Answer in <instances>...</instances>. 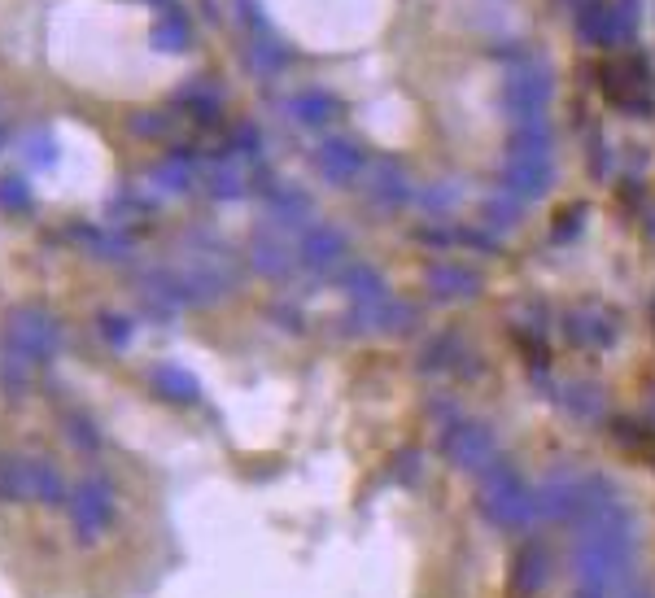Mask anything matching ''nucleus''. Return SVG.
I'll return each mask as SVG.
<instances>
[{"label": "nucleus", "instance_id": "obj_1", "mask_svg": "<svg viewBox=\"0 0 655 598\" xmlns=\"http://www.w3.org/2000/svg\"><path fill=\"white\" fill-rule=\"evenodd\" d=\"M476 511L481 520L498 533H511V537H529L533 529L542 524L538 516V485H529L520 476V468L498 454V459L476 476Z\"/></svg>", "mask_w": 655, "mask_h": 598}, {"label": "nucleus", "instance_id": "obj_2", "mask_svg": "<svg viewBox=\"0 0 655 598\" xmlns=\"http://www.w3.org/2000/svg\"><path fill=\"white\" fill-rule=\"evenodd\" d=\"M5 345L22 363H53L62 350V324L40 306H18L5 324Z\"/></svg>", "mask_w": 655, "mask_h": 598}, {"label": "nucleus", "instance_id": "obj_3", "mask_svg": "<svg viewBox=\"0 0 655 598\" xmlns=\"http://www.w3.org/2000/svg\"><path fill=\"white\" fill-rule=\"evenodd\" d=\"M437 450H442V459L450 463V468L468 472V476H481L498 459V454H503V446H498V437H494V428L490 424H472V420H450V424H442Z\"/></svg>", "mask_w": 655, "mask_h": 598}, {"label": "nucleus", "instance_id": "obj_4", "mask_svg": "<svg viewBox=\"0 0 655 598\" xmlns=\"http://www.w3.org/2000/svg\"><path fill=\"white\" fill-rule=\"evenodd\" d=\"M70 529H75V542L79 546H92L97 537L114 524V485L110 476L101 472H88L83 481L75 485V494H70Z\"/></svg>", "mask_w": 655, "mask_h": 598}, {"label": "nucleus", "instance_id": "obj_5", "mask_svg": "<svg viewBox=\"0 0 655 598\" xmlns=\"http://www.w3.org/2000/svg\"><path fill=\"white\" fill-rule=\"evenodd\" d=\"M555 568H559V555H555V546L546 542V537H538V533L520 537V546L511 550V564H507V594L511 598H538V594H546Z\"/></svg>", "mask_w": 655, "mask_h": 598}, {"label": "nucleus", "instance_id": "obj_6", "mask_svg": "<svg viewBox=\"0 0 655 598\" xmlns=\"http://www.w3.org/2000/svg\"><path fill=\"white\" fill-rule=\"evenodd\" d=\"M538 516L542 524L573 529L581 516V472H555L538 485Z\"/></svg>", "mask_w": 655, "mask_h": 598}, {"label": "nucleus", "instance_id": "obj_7", "mask_svg": "<svg viewBox=\"0 0 655 598\" xmlns=\"http://www.w3.org/2000/svg\"><path fill=\"white\" fill-rule=\"evenodd\" d=\"M27 472H31V498L44 502V507H70V494H75V485L62 476L53 459H27Z\"/></svg>", "mask_w": 655, "mask_h": 598}, {"label": "nucleus", "instance_id": "obj_8", "mask_svg": "<svg viewBox=\"0 0 655 598\" xmlns=\"http://www.w3.org/2000/svg\"><path fill=\"white\" fill-rule=\"evenodd\" d=\"M153 389H158V398L166 402H197V380L184 372V367H175V363H162V367H153Z\"/></svg>", "mask_w": 655, "mask_h": 598}, {"label": "nucleus", "instance_id": "obj_9", "mask_svg": "<svg viewBox=\"0 0 655 598\" xmlns=\"http://www.w3.org/2000/svg\"><path fill=\"white\" fill-rule=\"evenodd\" d=\"M319 171H324L332 184H350L354 171H359V149H354V145H341V140H332V145L319 149Z\"/></svg>", "mask_w": 655, "mask_h": 598}, {"label": "nucleus", "instance_id": "obj_10", "mask_svg": "<svg viewBox=\"0 0 655 598\" xmlns=\"http://www.w3.org/2000/svg\"><path fill=\"white\" fill-rule=\"evenodd\" d=\"M341 232H332V227H311V232L302 236V258L311 262V267H328V262L341 258Z\"/></svg>", "mask_w": 655, "mask_h": 598}, {"label": "nucleus", "instance_id": "obj_11", "mask_svg": "<svg viewBox=\"0 0 655 598\" xmlns=\"http://www.w3.org/2000/svg\"><path fill=\"white\" fill-rule=\"evenodd\" d=\"M0 498H5V502H27V498H31V472H27V459L0 454Z\"/></svg>", "mask_w": 655, "mask_h": 598}, {"label": "nucleus", "instance_id": "obj_12", "mask_svg": "<svg viewBox=\"0 0 655 598\" xmlns=\"http://www.w3.org/2000/svg\"><path fill=\"white\" fill-rule=\"evenodd\" d=\"M559 402L568 406V415L581 424H599L603 415H607V402H603V393L599 389H573V393H559Z\"/></svg>", "mask_w": 655, "mask_h": 598}, {"label": "nucleus", "instance_id": "obj_13", "mask_svg": "<svg viewBox=\"0 0 655 598\" xmlns=\"http://www.w3.org/2000/svg\"><path fill=\"white\" fill-rule=\"evenodd\" d=\"M612 441H616V446H625V450L647 454V450L655 446V428L638 424V420H616V424H612Z\"/></svg>", "mask_w": 655, "mask_h": 598}, {"label": "nucleus", "instance_id": "obj_14", "mask_svg": "<svg viewBox=\"0 0 655 598\" xmlns=\"http://www.w3.org/2000/svg\"><path fill=\"white\" fill-rule=\"evenodd\" d=\"M66 437H70V446L83 450V454H97L101 450V428L88 420V415H70L66 420Z\"/></svg>", "mask_w": 655, "mask_h": 598}, {"label": "nucleus", "instance_id": "obj_15", "mask_svg": "<svg viewBox=\"0 0 655 598\" xmlns=\"http://www.w3.org/2000/svg\"><path fill=\"white\" fill-rule=\"evenodd\" d=\"M31 363H22V358H0V385H5V393L9 398H22L27 393V385H31V372H27Z\"/></svg>", "mask_w": 655, "mask_h": 598}, {"label": "nucleus", "instance_id": "obj_16", "mask_svg": "<svg viewBox=\"0 0 655 598\" xmlns=\"http://www.w3.org/2000/svg\"><path fill=\"white\" fill-rule=\"evenodd\" d=\"M254 262L262 275H284L289 271V258H284V249L276 241H267V236H258L254 241Z\"/></svg>", "mask_w": 655, "mask_h": 598}, {"label": "nucleus", "instance_id": "obj_17", "mask_svg": "<svg viewBox=\"0 0 655 598\" xmlns=\"http://www.w3.org/2000/svg\"><path fill=\"white\" fill-rule=\"evenodd\" d=\"M27 206H31L27 179H18V175L0 179V210H27Z\"/></svg>", "mask_w": 655, "mask_h": 598}, {"label": "nucleus", "instance_id": "obj_18", "mask_svg": "<svg viewBox=\"0 0 655 598\" xmlns=\"http://www.w3.org/2000/svg\"><path fill=\"white\" fill-rule=\"evenodd\" d=\"M424 476V454L420 450H402L398 459H393V481L398 485H415Z\"/></svg>", "mask_w": 655, "mask_h": 598}, {"label": "nucleus", "instance_id": "obj_19", "mask_svg": "<svg viewBox=\"0 0 655 598\" xmlns=\"http://www.w3.org/2000/svg\"><path fill=\"white\" fill-rule=\"evenodd\" d=\"M131 332H136L131 319H123V315H101V337L110 341V345H127Z\"/></svg>", "mask_w": 655, "mask_h": 598}, {"label": "nucleus", "instance_id": "obj_20", "mask_svg": "<svg viewBox=\"0 0 655 598\" xmlns=\"http://www.w3.org/2000/svg\"><path fill=\"white\" fill-rule=\"evenodd\" d=\"M22 153H27V162H31V166H53V158H57V153H53V136H49V131H40V136H31V140H27V149H22Z\"/></svg>", "mask_w": 655, "mask_h": 598}, {"label": "nucleus", "instance_id": "obj_21", "mask_svg": "<svg viewBox=\"0 0 655 598\" xmlns=\"http://www.w3.org/2000/svg\"><path fill=\"white\" fill-rule=\"evenodd\" d=\"M210 188H214V197H236V193H241V175L228 171V166H214V171H210Z\"/></svg>", "mask_w": 655, "mask_h": 598}, {"label": "nucleus", "instance_id": "obj_22", "mask_svg": "<svg viewBox=\"0 0 655 598\" xmlns=\"http://www.w3.org/2000/svg\"><path fill=\"white\" fill-rule=\"evenodd\" d=\"M607 598H655V590H651V585L642 581V577H629V581L616 585V590L607 594Z\"/></svg>", "mask_w": 655, "mask_h": 598}, {"label": "nucleus", "instance_id": "obj_23", "mask_svg": "<svg viewBox=\"0 0 655 598\" xmlns=\"http://www.w3.org/2000/svg\"><path fill=\"white\" fill-rule=\"evenodd\" d=\"M607 594H612V590H594V585H577V590L568 594V598H607Z\"/></svg>", "mask_w": 655, "mask_h": 598}, {"label": "nucleus", "instance_id": "obj_24", "mask_svg": "<svg viewBox=\"0 0 655 598\" xmlns=\"http://www.w3.org/2000/svg\"><path fill=\"white\" fill-rule=\"evenodd\" d=\"M647 459H651V468H655V446H651V450H647Z\"/></svg>", "mask_w": 655, "mask_h": 598}]
</instances>
